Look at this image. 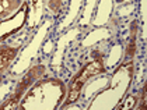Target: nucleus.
I'll return each mask as SVG.
<instances>
[{"instance_id": "obj_1", "label": "nucleus", "mask_w": 147, "mask_h": 110, "mask_svg": "<svg viewBox=\"0 0 147 110\" xmlns=\"http://www.w3.org/2000/svg\"><path fill=\"white\" fill-rule=\"evenodd\" d=\"M104 66H102V61L101 60H95L90 64L84 67L81 70V73L76 75V78L73 79L71 85H70V91H69V98L66 100V105H70L73 102H76L77 98L80 96V92H81V88L83 85L87 82V79L95 74H100V73H104Z\"/></svg>"}, {"instance_id": "obj_2", "label": "nucleus", "mask_w": 147, "mask_h": 110, "mask_svg": "<svg viewBox=\"0 0 147 110\" xmlns=\"http://www.w3.org/2000/svg\"><path fill=\"white\" fill-rule=\"evenodd\" d=\"M16 56H17L16 47H10V46H1L0 47V79H1L3 73L6 71V68L14 60Z\"/></svg>"}, {"instance_id": "obj_3", "label": "nucleus", "mask_w": 147, "mask_h": 110, "mask_svg": "<svg viewBox=\"0 0 147 110\" xmlns=\"http://www.w3.org/2000/svg\"><path fill=\"white\" fill-rule=\"evenodd\" d=\"M21 4V0H0V18L11 14Z\"/></svg>"}, {"instance_id": "obj_4", "label": "nucleus", "mask_w": 147, "mask_h": 110, "mask_svg": "<svg viewBox=\"0 0 147 110\" xmlns=\"http://www.w3.org/2000/svg\"><path fill=\"white\" fill-rule=\"evenodd\" d=\"M136 52V28L135 32L132 31V36H130V41H129V45L126 47V57H132Z\"/></svg>"}, {"instance_id": "obj_5", "label": "nucleus", "mask_w": 147, "mask_h": 110, "mask_svg": "<svg viewBox=\"0 0 147 110\" xmlns=\"http://www.w3.org/2000/svg\"><path fill=\"white\" fill-rule=\"evenodd\" d=\"M60 6H62V0H49V7H51V10L59 11Z\"/></svg>"}, {"instance_id": "obj_6", "label": "nucleus", "mask_w": 147, "mask_h": 110, "mask_svg": "<svg viewBox=\"0 0 147 110\" xmlns=\"http://www.w3.org/2000/svg\"><path fill=\"white\" fill-rule=\"evenodd\" d=\"M116 1H123V0H116Z\"/></svg>"}]
</instances>
